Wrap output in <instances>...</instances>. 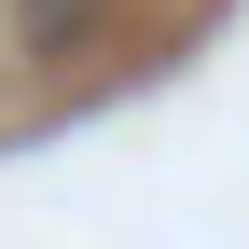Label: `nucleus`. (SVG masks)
I'll list each match as a JSON object with an SVG mask.
<instances>
[{
  "label": "nucleus",
  "instance_id": "nucleus-1",
  "mask_svg": "<svg viewBox=\"0 0 249 249\" xmlns=\"http://www.w3.org/2000/svg\"><path fill=\"white\" fill-rule=\"evenodd\" d=\"M97 14H111V0H14V55H42V70H55V55L97 42Z\"/></svg>",
  "mask_w": 249,
  "mask_h": 249
}]
</instances>
